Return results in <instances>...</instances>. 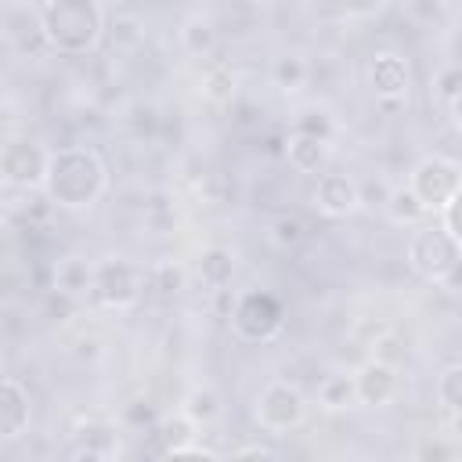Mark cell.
I'll list each match as a JSON object with an SVG mask.
<instances>
[{"instance_id": "11", "label": "cell", "mask_w": 462, "mask_h": 462, "mask_svg": "<svg viewBox=\"0 0 462 462\" xmlns=\"http://www.w3.org/2000/svg\"><path fill=\"white\" fill-rule=\"evenodd\" d=\"M32 408H29V393L18 379L0 375V444L4 440H18L29 430Z\"/></svg>"}, {"instance_id": "19", "label": "cell", "mask_w": 462, "mask_h": 462, "mask_svg": "<svg viewBox=\"0 0 462 462\" xmlns=\"http://www.w3.org/2000/svg\"><path fill=\"white\" fill-rule=\"evenodd\" d=\"M303 76H307V65H303L300 58H278V61H274V83H278V87L296 90V87L303 83Z\"/></svg>"}, {"instance_id": "20", "label": "cell", "mask_w": 462, "mask_h": 462, "mask_svg": "<svg viewBox=\"0 0 462 462\" xmlns=\"http://www.w3.org/2000/svg\"><path fill=\"white\" fill-rule=\"evenodd\" d=\"M437 87H440V97H444V105H448L451 123L458 126V69H455V65H448V69L437 76Z\"/></svg>"}, {"instance_id": "5", "label": "cell", "mask_w": 462, "mask_h": 462, "mask_svg": "<svg viewBox=\"0 0 462 462\" xmlns=\"http://www.w3.org/2000/svg\"><path fill=\"white\" fill-rule=\"evenodd\" d=\"M231 332L245 343H271L285 325V307L271 292H245L231 303Z\"/></svg>"}, {"instance_id": "22", "label": "cell", "mask_w": 462, "mask_h": 462, "mask_svg": "<svg viewBox=\"0 0 462 462\" xmlns=\"http://www.w3.org/2000/svg\"><path fill=\"white\" fill-rule=\"evenodd\" d=\"M184 43H188L191 54H202V51L213 47V29H209L206 22H191V25L184 29Z\"/></svg>"}, {"instance_id": "4", "label": "cell", "mask_w": 462, "mask_h": 462, "mask_svg": "<svg viewBox=\"0 0 462 462\" xmlns=\"http://www.w3.org/2000/svg\"><path fill=\"white\" fill-rule=\"evenodd\" d=\"M408 191L422 202L426 213L437 217V209L451 199L462 195V166L451 159V155H426L415 162L411 170V180H408Z\"/></svg>"}, {"instance_id": "9", "label": "cell", "mask_w": 462, "mask_h": 462, "mask_svg": "<svg viewBox=\"0 0 462 462\" xmlns=\"http://www.w3.org/2000/svg\"><path fill=\"white\" fill-rule=\"evenodd\" d=\"M314 202L321 213L328 217H346L361 206V184L346 173H336V170H325L318 177V188H314Z\"/></svg>"}, {"instance_id": "17", "label": "cell", "mask_w": 462, "mask_h": 462, "mask_svg": "<svg viewBox=\"0 0 462 462\" xmlns=\"http://www.w3.org/2000/svg\"><path fill=\"white\" fill-rule=\"evenodd\" d=\"M318 401H321L325 408H346V404L354 401V379H346V375H328V379L321 383V390H318Z\"/></svg>"}, {"instance_id": "6", "label": "cell", "mask_w": 462, "mask_h": 462, "mask_svg": "<svg viewBox=\"0 0 462 462\" xmlns=\"http://www.w3.org/2000/svg\"><path fill=\"white\" fill-rule=\"evenodd\" d=\"M307 415V401L303 393L292 386V383H267L256 397V422L271 433H285V430H296Z\"/></svg>"}, {"instance_id": "25", "label": "cell", "mask_w": 462, "mask_h": 462, "mask_svg": "<svg viewBox=\"0 0 462 462\" xmlns=\"http://www.w3.org/2000/svg\"><path fill=\"white\" fill-rule=\"evenodd\" d=\"M235 455H260V458H278V451H274V448H263V444H245V448H238Z\"/></svg>"}, {"instance_id": "10", "label": "cell", "mask_w": 462, "mask_h": 462, "mask_svg": "<svg viewBox=\"0 0 462 462\" xmlns=\"http://www.w3.org/2000/svg\"><path fill=\"white\" fill-rule=\"evenodd\" d=\"M368 87H372V94L383 97V101H397V97H404L408 87H411L408 61H404L401 54H390V51L375 54V58L368 61Z\"/></svg>"}, {"instance_id": "2", "label": "cell", "mask_w": 462, "mask_h": 462, "mask_svg": "<svg viewBox=\"0 0 462 462\" xmlns=\"http://www.w3.org/2000/svg\"><path fill=\"white\" fill-rule=\"evenodd\" d=\"M40 32L58 54H87L105 32V11L97 0H43Z\"/></svg>"}, {"instance_id": "12", "label": "cell", "mask_w": 462, "mask_h": 462, "mask_svg": "<svg viewBox=\"0 0 462 462\" xmlns=\"http://www.w3.org/2000/svg\"><path fill=\"white\" fill-rule=\"evenodd\" d=\"M393 393H397V372H393L386 361H368V365L354 375V397H357L361 404L379 408V404H386Z\"/></svg>"}, {"instance_id": "15", "label": "cell", "mask_w": 462, "mask_h": 462, "mask_svg": "<svg viewBox=\"0 0 462 462\" xmlns=\"http://www.w3.org/2000/svg\"><path fill=\"white\" fill-rule=\"evenodd\" d=\"M386 206H390V217L397 220V224H422L430 213L422 209V202L408 191V188H393L390 195H386Z\"/></svg>"}, {"instance_id": "14", "label": "cell", "mask_w": 462, "mask_h": 462, "mask_svg": "<svg viewBox=\"0 0 462 462\" xmlns=\"http://www.w3.org/2000/svg\"><path fill=\"white\" fill-rule=\"evenodd\" d=\"M231 271H235V260L227 249H206L199 260V274L209 289H224L231 282Z\"/></svg>"}, {"instance_id": "24", "label": "cell", "mask_w": 462, "mask_h": 462, "mask_svg": "<svg viewBox=\"0 0 462 462\" xmlns=\"http://www.w3.org/2000/svg\"><path fill=\"white\" fill-rule=\"evenodd\" d=\"M209 83H213V87H209V94H213V97H227V94L235 90V79H231L224 69H217V72L209 76Z\"/></svg>"}, {"instance_id": "16", "label": "cell", "mask_w": 462, "mask_h": 462, "mask_svg": "<svg viewBox=\"0 0 462 462\" xmlns=\"http://www.w3.org/2000/svg\"><path fill=\"white\" fill-rule=\"evenodd\" d=\"M437 397L444 404V411L455 419L458 408H462V365H448L437 379Z\"/></svg>"}, {"instance_id": "8", "label": "cell", "mask_w": 462, "mask_h": 462, "mask_svg": "<svg viewBox=\"0 0 462 462\" xmlns=\"http://www.w3.org/2000/svg\"><path fill=\"white\" fill-rule=\"evenodd\" d=\"M47 155L36 141H25V137H14L7 144H0V180L14 184V188H36L43 184V173H47Z\"/></svg>"}, {"instance_id": "23", "label": "cell", "mask_w": 462, "mask_h": 462, "mask_svg": "<svg viewBox=\"0 0 462 462\" xmlns=\"http://www.w3.org/2000/svg\"><path fill=\"white\" fill-rule=\"evenodd\" d=\"M213 415H217V397L213 393H195L191 408H188V419L199 422V419H213Z\"/></svg>"}, {"instance_id": "21", "label": "cell", "mask_w": 462, "mask_h": 462, "mask_svg": "<svg viewBox=\"0 0 462 462\" xmlns=\"http://www.w3.org/2000/svg\"><path fill=\"white\" fill-rule=\"evenodd\" d=\"M271 238H274V245L292 249V245L303 242V224H300L296 217H278V220L271 224Z\"/></svg>"}, {"instance_id": "1", "label": "cell", "mask_w": 462, "mask_h": 462, "mask_svg": "<svg viewBox=\"0 0 462 462\" xmlns=\"http://www.w3.org/2000/svg\"><path fill=\"white\" fill-rule=\"evenodd\" d=\"M108 188V170L94 148H58L47 155L43 191L65 209L94 206Z\"/></svg>"}, {"instance_id": "7", "label": "cell", "mask_w": 462, "mask_h": 462, "mask_svg": "<svg viewBox=\"0 0 462 462\" xmlns=\"http://www.w3.org/2000/svg\"><path fill=\"white\" fill-rule=\"evenodd\" d=\"M90 289L105 307H126L144 292V271L126 260H105L94 267Z\"/></svg>"}, {"instance_id": "3", "label": "cell", "mask_w": 462, "mask_h": 462, "mask_svg": "<svg viewBox=\"0 0 462 462\" xmlns=\"http://www.w3.org/2000/svg\"><path fill=\"white\" fill-rule=\"evenodd\" d=\"M462 260V238L444 231L433 217V224H419L408 238V267L430 282V285H451Z\"/></svg>"}, {"instance_id": "18", "label": "cell", "mask_w": 462, "mask_h": 462, "mask_svg": "<svg viewBox=\"0 0 462 462\" xmlns=\"http://www.w3.org/2000/svg\"><path fill=\"white\" fill-rule=\"evenodd\" d=\"M90 278H94V271H90L83 260H65V263L58 267V289H65V292H79V289H87Z\"/></svg>"}, {"instance_id": "13", "label": "cell", "mask_w": 462, "mask_h": 462, "mask_svg": "<svg viewBox=\"0 0 462 462\" xmlns=\"http://www.w3.org/2000/svg\"><path fill=\"white\" fill-rule=\"evenodd\" d=\"M285 155H289V166L300 170V173H318L325 162H328V137H318V134H303L296 130L285 144Z\"/></svg>"}]
</instances>
